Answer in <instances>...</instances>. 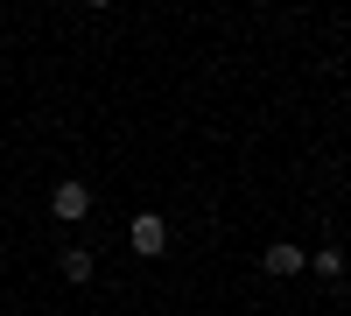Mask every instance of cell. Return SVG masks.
Returning <instances> with one entry per match:
<instances>
[{
  "label": "cell",
  "mask_w": 351,
  "mask_h": 316,
  "mask_svg": "<svg viewBox=\"0 0 351 316\" xmlns=\"http://www.w3.org/2000/svg\"><path fill=\"white\" fill-rule=\"evenodd\" d=\"M49 211H56V218L71 225V218H84V211H92V190H84V183H56V197H49Z\"/></svg>",
  "instance_id": "cell-2"
},
{
  "label": "cell",
  "mask_w": 351,
  "mask_h": 316,
  "mask_svg": "<svg viewBox=\"0 0 351 316\" xmlns=\"http://www.w3.org/2000/svg\"><path fill=\"white\" fill-rule=\"evenodd\" d=\"M127 246L141 253V260H148V253H162V246H169V225H162L155 211H141V218L127 225Z\"/></svg>",
  "instance_id": "cell-1"
},
{
  "label": "cell",
  "mask_w": 351,
  "mask_h": 316,
  "mask_svg": "<svg viewBox=\"0 0 351 316\" xmlns=\"http://www.w3.org/2000/svg\"><path fill=\"white\" fill-rule=\"evenodd\" d=\"M64 274H71V281H92V253L71 246V253H64Z\"/></svg>",
  "instance_id": "cell-4"
},
{
  "label": "cell",
  "mask_w": 351,
  "mask_h": 316,
  "mask_svg": "<svg viewBox=\"0 0 351 316\" xmlns=\"http://www.w3.org/2000/svg\"><path fill=\"white\" fill-rule=\"evenodd\" d=\"M267 274H274V281L302 274V246H288V239H281V246H267Z\"/></svg>",
  "instance_id": "cell-3"
},
{
  "label": "cell",
  "mask_w": 351,
  "mask_h": 316,
  "mask_svg": "<svg viewBox=\"0 0 351 316\" xmlns=\"http://www.w3.org/2000/svg\"><path fill=\"white\" fill-rule=\"evenodd\" d=\"M316 274L337 281V274H344V253H337V246H324V253H316Z\"/></svg>",
  "instance_id": "cell-5"
}]
</instances>
